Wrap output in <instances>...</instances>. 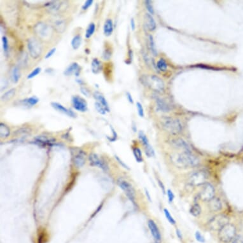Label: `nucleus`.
<instances>
[{"label": "nucleus", "instance_id": "1", "mask_svg": "<svg viewBox=\"0 0 243 243\" xmlns=\"http://www.w3.org/2000/svg\"><path fill=\"white\" fill-rule=\"evenodd\" d=\"M170 157L173 163L179 167L193 168L200 164L199 159L193 155L192 153L182 151Z\"/></svg>", "mask_w": 243, "mask_h": 243}, {"label": "nucleus", "instance_id": "2", "mask_svg": "<svg viewBox=\"0 0 243 243\" xmlns=\"http://www.w3.org/2000/svg\"><path fill=\"white\" fill-rule=\"evenodd\" d=\"M141 82L157 92H162L164 90L165 86L163 80L155 75L143 76L141 77Z\"/></svg>", "mask_w": 243, "mask_h": 243}, {"label": "nucleus", "instance_id": "3", "mask_svg": "<svg viewBox=\"0 0 243 243\" xmlns=\"http://www.w3.org/2000/svg\"><path fill=\"white\" fill-rule=\"evenodd\" d=\"M163 128L170 134L177 135L183 130V125L178 119L166 116L161 120Z\"/></svg>", "mask_w": 243, "mask_h": 243}, {"label": "nucleus", "instance_id": "4", "mask_svg": "<svg viewBox=\"0 0 243 243\" xmlns=\"http://www.w3.org/2000/svg\"><path fill=\"white\" fill-rule=\"evenodd\" d=\"M236 228L233 224L227 223L218 230L219 239L223 243H229L236 237Z\"/></svg>", "mask_w": 243, "mask_h": 243}, {"label": "nucleus", "instance_id": "5", "mask_svg": "<svg viewBox=\"0 0 243 243\" xmlns=\"http://www.w3.org/2000/svg\"><path fill=\"white\" fill-rule=\"evenodd\" d=\"M208 175L204 170H199L191 173L188 178V184L194 187L202 186L206 183Z\"/></svg>", "mask_w": 243, "mask_h": 243}, {"label": "nucleus", "instance_id": "6", "mask_svg": "<svg viewBox=\"0 0 243 243\" xmlns=\"http://www.w3.org/2000/svg\"><path fill=\"white\" fill-rule=\"evenodd\" d=\"M34 31L40 38L43 40H49L52 37L53 29L46 23L40 22L34 25Z\"/></svg>", "mask_w": 243, "mask_h": 243}, {"label": "nucleus", "instance_id": "7", "mask_svg": "<svg viewBox=\"0 0 243 243\" xmlns=\"http://www.w3.org/2000/svg\"><path fill=\"white\" fill-rule=\"evenodd\" d=\"M227 223H229V218L227 216L223 214H218L214 216L208 221L207 225L212 230H219Z\"/></svg>", "mask_w": 243, "mask_h": 243}, {"label": "nucleus", "instance_id": "8", "mask_svg": "<svg viewBox=\"0 0 243 243\" xmlns=\"http://www.w3.org/2000/svg\"><path fill=\"white\" fill-rule=\"evenodd\" d=\"M117 183L120 188L124 192L126 196L132 202L133 204L136 205V191H135L132 185L127 180L124 179L119 178L117 181Z\"/></svg>", "mask_w": 243, "mask_h": 243}, {"label": "nucleus", "instance_id": "9", "mask_svg": "<svg viewBox=\"0 0 243 243\" xmlns=\"http://www.w3.org/2000/svg\"><path fill=\"white\" fill-rule=\"evenodd\" d=\"M28 49L30 56L34 59H38L41 54L42 47L40 41L34 38L28 40Z\"/></svg>", "mask_w": 243, "mask_h": 243}, {"label": "nucleus", "instance_id": "10", "mask_svg": "<svg viewBox=\"0 0 243 243\" xmlns=\"http://www.w3.org/2000/svg\"><path fill=\"white\" fill-rule=\"evenodd\" d=\"M214 194L215 190L213 185L206 182L202 186V188L199 194V197L203 201L208 202L214 197Z\"/></svg>", "mask_w": 243, "mask_h": 243}, {"label": "nucleus", "instance_id": "11", "mask_svg": "<svg viewBox=\"0 0 243 243\" xmlns=\"http://www.w3.org/2000/svg\"><path fill=\"white\" fill-rule=\"evenodd\" d=\"M88 160L90 164L92 166H96L101 169L104 171L107 172L108 170V166L106 164V162L99 157L96 154H91L88 156Z\"/></svg>", "mask_w": 243, "mask_h": 243}, {"label": "nucleus", "instance_id": "12", "mask_svg": "<svg viewBox=\"0 0 243 243\" xmlns=\"http://www.w3.org/2000/svg\"><path fill=\"white\" fill-rule=\"evenodd\" d=\"M72 105L74 108L81 112H85L88 110V104L84 99L79 96H74L71 98Z\"/></svg>", "mask_w": 243, "mask_h": 243}, {"label": "nucleus", "instance_id": "13", "mask_svg": "<svg viewBox=\"0 0 243 243\" xmlns=\"http://www.w3.org/2000/svg\"><path fill=\"white\" fill-rule=\"evenodd\" d=\"M73 154V162L75 166L77 167H82L84 166L86 162L85 152L81 149H75Z\"/></svg>", "mask_w": 243, "mask_h": 243}, {"label": "nucleus", "instance_id": "14", "mask_svg": "<svg viewBox=\"0 0 243 243\" xmlns=\"http://www.w3.org/2000/svg\"><path fill=\"white\" fill-rule=\"evenodd\" d=\"M138 137H139V140L141 141V142L143 144L144 149H145V154L148 157L154 156V155H155L154 150L151 147V146L150 145L147 136H146V134L144 133L143 131H139L138 133Z\"/></svg>", "mask_w": 243, "mask_h": 243}, {"label": "nucleus", "instance_id": "15", "mask_svg": "<svg viewBox=\"0 0 243 243\" xmlns=\"http://www.w3.org/2000/svg\"><path fill=\"white\" fill-rule=\"evenodd\" d=\"M170 144H171V145L173 147H174L177 149L182 150L185 152L192 153L191 148H190V146L188 145V143L185 140H183L182 138L174 139L171 140V141H170Z\"/></svg>", "mask_w": 243, "mask_h": 243}, {"label": "nucleus", "instance_id": "16", "mask_svg": "<svg viewBox=\"0 0 243 243\" xmlns=\"http://www.w3.org/2000/svg\"><path fill=\"white\" fill-rule=\"evenodd\" d=\"M56 143V139L46 136H38L34 138V143L41 147L52 146Z\"/></svg>", "mask_w": 243, "mask_h": 243}, {"label": "nucleus", "instance_id": "17", "mask_svg": "<svg viewBox=\"0 0 243 243\" xmlns=\"http://www.w3.org/2000/svg\"><path fill=\"white\" fill-rule=\"evenodd\" d=\"M148 225L151 235L154 237L155 242L157 243H160V242L161 241V234L157 225L154 220H150L148 221Z\"/></svg>", "mask_w": 243, "mask_h": 243}, {"label": "nucleus", "instance_id": "18", "mask_svg": "<svg viewBox=\"0 0 243 243\" xmlns=\"http://www.w3.org/2000/svg\"><path fill=\"white\" fill-rule=\"evenodd\" d=\"M51 106L53 108H54L56 110H57L63 114H66L68 116H70V117H72V118L76 117V113L73 111H72L71 109L66 108L63 106L61 104H60L59 103L52 102Z\"/></svg>", "mask_w": 243, "mask_h": 243}, {"label": "nucleus", "instance_id": "19", "mask_svg": "<svg viewBox=\"0 0 243 243\" xmlns=\"http://www.w3.org/2000/svg\"><path fill=\"white\" fill-rule=\"evenodd\" d=\"M81 68L77 62H73L65 70L64 75L66 76L74 75L76 76H78L80 73Z\"/></svg>", "mask_w": 243, "mask_h": 243}, {"label": "nucleus", "instance_id": "20", "mask_svg": "<svg viewBox=\"0 0 243 243\" xmlns=\"http://www.w3.org/2000/svg\"><path fill=\"white\" fill-rule=\"evenodd\" d=\"M208 206L211 212H218L222 209V203L218 197H214L208 202Z\"/></svg>", "mask_w": 243, "mask_h": 243}, {"label": "nucleus", "instance_id": "21", "mask_svg": "<svg viewBox=\"0 0 243 243\" xmlns=\"http://www.w3.org/2000/svg\"><path fill=\"white\" fill-rule=\"evenodd\" d=\"M144 25L145 28L150 31H154L156 29L157 24L152 15L148 13L145 14L144 17Z\"/></svg>", "mask_w": 243, "mask_h": 243}, {"label": "nucleus", "instance_id": "22", "mask_svg": "<svg viewBox=\"0 0 243 243\" xmlns=\"http://www.w3.org/2000/svg\"><path fill=\"white\" fill-rule=\"evenodd\" d=\"M93 97L96 100L97 102H98L99 103H100L103 106H104L105 108V109L106 110L107 112H110V107L108 105V103L106 98L104 97V96L100 92L98 91H95L93 93Z\"/></svg>", "mask_w": 243, "mask_h": 243}, {"label": "nucleus", "instance_id": "23", "mask_svg": "<svg viewBox=\"0 0 243 243\" xmlns=\"http://www.w3.org/2000/svg\"><path fill=\"white\" fill-rule=\"evenodd\" d=\"M62 2L59 1H52L48 2L45 4V6L47 8L50 12L56 14L61 10V8L62 6Z\"/></svg>", "mask_w": 243, "mask_h": 243}, {"label": "nucleus", "instance_id": "24", "mask_svg": "<svg viewBox=\"0 0 243 243\" xmlns=\"http://www.w3.org/2000/svg\"><path fill=\"white\" fill-rule=\"evenodd\" d=\"M113 22L111 19H108L106 20L103 26V32L106 37H110L113 31Z\"/></svg>", "mask_w": 243, "mask_h": 243}, {"label": "nucleus", "instance_id": "25", "mask_svg": "<svg viewBox=\"0 0 243 243\" xmlns=\"http://www.w3.org/2000/svg\"><path fill=\"white\" fill-rule=\"evenodd\" d=\"M155 100L157 105V106L160 111L163 112H168L170 111V106L164 100H163V99L156 97Z\"/></svg>", "mask_w": 243, "mask_h": 243}, {"label": "nucleus", "instance_id": "26", "mask_svg": "<svg viewBox=\"0 0 243 243\" xmlns=\"http://www.w3.org/2000/svg\"><path fill=\"white\" fill-rule=\"evenodd\" d=\"M103 69V65L101 61L97 58L93 59L91 63V70L94 74L100 73Z\"/></svg>", "mask_w": 243, "mask_h": 243}, {"label": "nucleus", "instance_id": "27", "mask_svg": "<svg viewBox=\"0 0 243 243\" xmlns=\"http://www.w3.org/2000/svg\"><path fill=\"white\" fill-rule=\"evenodd\" d=\"M21 78V71L18 66H14L11 71V80L14 84L17 83Z\"/></svg>", "mask_w": 243, "mask_h": 243}, {"label": "nucleus", "instance_id": "28", "mask_svg": "<svg viewBox=\"0 0 243 243\" xmlns=\"http://www.w3.org/2000/svg\"><path fill=\"white\" fill-rule=\"evenodd\" d=\"M39 102V99L35 96L30 97L29 98L25 99L24 100H22L21 103L23 104V105L25 106H33L37 104Z\"/></svg>", "mask_w": 243, "mask_h": 243}, {"label": "nucleus", "instance_id": "29", "mask_svg": "<svg viewBox=\"0 0 243 243\" xmlns=\"http://www.w3.org/2000/svg\"><path fill=\"white\" fill-rule=\"evenodd\" d=\"M148 46L150 50L152 53V54L156 56L157 55V50L154 40V37L151 34H149L148 37Z\"/></svg>", "mask_w": 243, "mask_h": 243}, {"label": "nucleus", "instance_id": "30", "mask_svg": "<svg viewBox=\"0 0 243 243\" xmlns=\"http://www.w3.org/2000/svg\"><path fill=\"white\" fill-rule=\"evenodd\" d=\"M201 212H202L201 207L198 203H195L193 204L190 210V214L195 217H199V216L201 214Z\"/></svg>", "mask_w": 243, "mask_h": 243}, {"label": "nucleus", "instance_id": "31", "mask_svg": "<svg viewBox=\"0 0 243 243\" xmlns=\"http://www.w3.org/2000/svg\"><path fill=\"white\" fill-rule=\"evenodd\" d=\"M10 135V129L5 123H0V136L2 138H5Z\"/></svg>", "mask_w": 243, "mask_h": 243}, {"label": "nucleus", "instance_id": "32", "mask_svg": "<svg viewBox=\"0 0 243 243\" xmlns=\"http://www.w3.org/2000/svg\"><path fill=\"white\" fill-rule=\"evenodd\" d=\"M82 43V37L79 34H77L71 40V46L74 50H77L81 45Z\"/></svg>", "mask_w": 243, "mask_h": 243}, {"label": "nucleus", "instance_id": "33", "mask_svg": "<svg viewBox=\"0 0 243 243\" xmlns=\"http://www.w3.org/2000/svg\"><path fill=\"white\" fill-rule=\"evenodd\" d=\"M15 94V88H11L8 91L6 92L3 95H2L1 100L2 101H8L10 100L11 99Z\"/></svg>", "mask_w": 243, "mask_h": 243}, {"label": "nucleus", "instance_id": "34", "mask_svg": "<svg viewBox=\"0 0 243 243\" xmlns=\"http://www.w3.org/2000/svg\"><path fill=\"white\" fill-rule=\"evenodd\" d=\"M133 151V154L134 156L135 159L138 162V163H142L143 162V155H142V152L138 147H134L132 149Z\"/></svg>", "mask_w": 243, "mask_h": 243}, {"label": "nucleus", "instance_id": "35", "mask_svg": "<svg viewBox=\"0 0 243 243\" xmlns=\"http://www.w3.org/2000/svg\"><path fill=\"white\" fill-rule=\"evenodd\" d=\"M96 30V25L94 22H91L87 27L86 32H85V38H90L92 34L94 33Z\"/></svg>", "mask_w": 243, "mask_h": 243}, {"label": "nucleus", "instance_id": "36", "mask_svg": "<svg viewBox=\"0 0 243 243\" xmlns=\"http://www.w3.org/2000/svg\"><path fill=\"white\" fill-rule=\"evenodd\" d=\"M55 29L58 33H62L65 30V22L64 21L59 20L55 22L54 23Z\"/></svg>", "mask_w": 243, "mask_h": 243}, {"label": "nucleus", "instance_id": "37", "mask_svg": "<svg viewBox=\"0 0 243 243\" xmlns=\"http://www.w3.org/2000/svg\"><path fill=\"white\" fill-rule=\"evenodd\" d=\"M157 66V68L161 71H165L167 68V65L164 59H160L158 61Z\"/></svg>", "mask_w": 243, "mask_h": 243}, {"label": "nucleus", "instance_id": "38", "mask_svg": "<svg viewBox=\"0 0 243 243\" xmlns=\"http://www.w3.org/2000/svg\"><path fill=\"white\" fill-rule=\"evenodd\" d=\"M94 106H95V108L96 109L97 112L100 113L101 115H105L107 112L106 110L105 109V108L104 106H103L100 103H99L98 102H96L94 103Z\"/></svg>", "mask_w": 243, "mask_h": 243}, {"label": "nucleus", "instance_id": "39", "mask_svg": "<svg viewBox=\"0 0 243 243\" xmlns=\"http://www.w3.org/2000/svg\"><path fill=\"white\" fill-rule=\"evenodd\" d=\"M2 42H3V51L5 54L6 56L8 53V49H9V45H8V38H6V37L5 36H3L2 38Z\"/></svg>", "mask_w": 243, "mask_h": 243}, {"label": "nucleus", "instance_id": "40", "mask_svg": "<svg viewBox=\"0 0 243 243\" xmlns=\"http://www.w3.org/2000/svg\"><path fill=\"white\" fill-rule=\"evenodd\" d=\"M164 214H165L167 220L169 221V222L170 224H172V225H175V224H176V221H175V220L173 218V217H172L171 214H170V213H169V211L167 209H164Z\"/></svg>", "mask_w": 243, "mask_h": 243}, {"label": "nucleus", "instance_id": "41", "mask_svg": "<svg viewBox=\"0 0 243 243\" xmlns=\"http://www.w3.org/2000/svg\"><path fill=\"white\" fill-rule=\"evenodd\" d=\"M41 70V68H40V67L36 68L35 69H34L32 71V72H31V73H29V74L28 75V76H27V78H28V79H31V78H33L35 77V76H37L40 73Z\"/></svg>", "mask_w": 243, "mask_h": 243}, {"label": "nucleus", "instance_id": "42", "mask_svg": "<svg viewBox=\"0 0 243 243\" xmlns=\"http://www.w3.org/2000/svg\"><path fill=\"white\" fill-rule=\"evenodd\" d=\"M111 57H112V51L109 49H106L103 53V56H102L103 59L104 61H108L110 59Z\"/></svg>", "mask_w": 243, "mask_h": 243}, {"label": "nucleus", "instance_id": "43", "mask_svg": "<svg viewBox=\"0 0 243 243\" xmlns=\"http://www.w3.org/2000/svg\"><path fill=\"white\" fill-rule=\"evenodd\" d=\"M145 6H146L147 10L148 11L150 14H151V15L154 14V9L152 5V2L151 1H149V0H146V1L145 2Z\"/></svg>", "mask_w": 243, "mask_h": 243}, {"label": "nucleus", "instance_id": "44", "mask_svg": "<svg viewBox=\"0 0 243 243\" xmlns=\"http://www.w3.org/2000/svg\"><path fill=\"white\" fill-rule=\"evenodd\" d=\"M195 236L196 240H197L198 242H201V243H204V242H205V239H204V236L201 234L200 232L197 231V232H195Z\"/></svg>", "mask_w": 243, "mask_h": 243}, {"label": "nucleus", "instance_id": "45", "mask_svg": "<svg viewBox=\"0 0 243 243\" xmlns=\"http://www.w3.org/2000/svg\"><path fill=\"white\" fill-rule=\"evenodd\" d=\"M136 106H137L138 112L139 116L140 117H143L144 115L145 114H144V109H143V107L142 104L139 102H138L136 103Z\"/></svg>", "mask_w": 243, "mask_h": 243}, {"label": "nucleus", "instance_id": "46", "mask_svg": "<svg viewBox=\"0 0 243 243\" xmlns=\"http://www.w3.org/2000/svg\"><path fill=\"white\" fill-rule=\"evenodd\" d=\"M80 91H81V92L82 93V94H84L86 97H88L90 96V95H91V92H90V91L87 87H80Z\"/></svg>", "mask_w": 243, "mask_h": 243}, {"label": "nucleus", "instance_id": "47", "mask_svg": "<svg viewBox=\"0 0 243 243\" xmlns=\"http://www.w3.org/2000/svg\"><path fill=\"white\" fill-rule=\"evenodd\" d=\"M93 3V0H87L85 2V3L84 4V5L82 6V10H86L87 9L91 6Z\"/></svg>", "mask_w": 243, "mask_h": 243}, {"label": "nucleus", "instance_id": "48", "mask_svg": "<svg viewBox=\"0 0 243 243\" xmlns=\"http://www.w3.org/2000/svg\"><path fill=\"white\" fill-rule=\"evenodd\" d=\"M167 197H168V199H169V202H173V200H174V194H173V192L170 190V189H169V190H167Z\"/></svg>", "mask_w": 243, "mask_h": 243}, {"label": "nucleus", "instance_id": "49", "mask_svg": "<svg viewBox=\"0 0 243 243\" xmlns=\"http://www.w3.org/2000/svg\"><path fill=\"white\" fill-rule=\"evenodd\" d=\"M56 48H53V49H52L51 50H50L48 52V53L45 55V58L46 59L50 58V57H52L53 54H54V53L56 52Z\"/></svg>", "mask_w": 243, "mask_h": 243}, {"label": "nucleus", "instance_id": "50", "mask_svg": "<svg viewBox=\"0 0 243 243\" xmlns=\"http://www.w3.org/2000/svg\"><path fill=\"white\" fill-rule=\"evenodd\" d=\"M232 243H243V237L241 236H237L232 241Z\"/></svg>", "mask_w": 243, "mask_h": 243}, {"label": "nucleus", "instance_id": "51", "mask_svg": "<svg viewBox=\"0 0 243 243\" xmlns=\"http://www.w3.org/2000/svg\"><path fill=\"white\" fill-rule=\"evenodd\" d=\"M126 96H127V100H128L129 102L132 104L134 103V100H133V98H132L131 94L129 92H127V93H126Z\"/></svg>", "mask_w": 243, "mask_h": 243}, {"label": "nucleus", "instance_id": "52", "mask_svg": "<svg viewBox=\"0 0 243 243\" xmlns=\"http://www.w3.org/2000/svg\"><path fill=\"white\" fill-rule=\"evenodd\" d=\"M131 29L132 31H134L135 29V28H136V24H135V21H134V19H133V18H132V19H131Z\"/></svg>", "mask_w": 243, "mask_h": 243}, {"label": "nucleus", "instance_id": "53", "mask_svg": "<svg viewBox=\"0 0 243 243\" xmlns=\"http://www.w3.org/2000/svg\"><path fill=\"white\" fill-rule=\"evenodd\" d=\"M115 158L116 159V160H117L119 161V163L121 164V166H123V167H125V168H127V169H128V167L127 166V165H125V163H123V162H122V160H120V159H119L118 157H117V156H116V157H115Z\"/></svg>", "mask_w": 243, "mask_h": 243}, {"label": "nucleus", "instance_id": "54", "mask_svg": "<svg viewBox=\"0 0 243 243\" xmlns=\"http://www.w3.org/2000/svg\"><path fill=\"white\" fill-rule=\"evenodd\" d=\"M158 183H159V186H160V188L162 189V190H163V193L164 194H165V192H166V190H165V187H164V185H163V183H162L159 179H158Z\"/></svg>", "mask_w": 243, "mask_h": 243}, {"label": "nucleus", "instance_id": "55", "mask_svg": "<svg viewBox=\"0 0 243 243\" xmlns=\"http://www.w3.org/2000/svg\"><path fill=\"white\" fill-rule=\"evenodd\" d=\"M176 235H177V236H178L179 239H183V235H182V233L181 231L179 230V229H177V230H176Z\"/></svg>", "mask_w": 243, "mask_h": 243}, {"label": "nucleus", "instance_id": "56", "mask_svg": "<svg viewBox=\"0 0 243 243\" xmlns=\"http://www.w3.org/2000/svg\"><path fill=\"white\" fill-rule=\"evenodd\" d=\"M145 192H146V195L148 197V199L150 200V201H151V199H150V194H149V193H148V192L146 190H145Z\"/></svg>", "mask_w": 243, "mask_h": 243}, {"label": "nucleus", "instance_id": "57", "mask_svg": "<svg viewBox=\"0 0 243 243\" xmlns=\"http://www.w3.org/2000/svg\"><path fill=\"white\" fill-rule=\"evenodd\" d=\"M76 82H77L80 85H82V84H84V82H83L81 80H76Z\"/></svg>", "mask_w": 243, "mask_h": 243}, {"label": "nucleus", "instance_id": "58", "mask_svg": "<svg viewBox=\"0 0 243 243\" xmlns=\"http://www.w3.org/2000/svg\"><path fill=\"white\" fill-rule=\"evenodd\" d=\"M85 52L87 53H89V50L88 49H85Z\"/></svg>", "mask_w": 243, "mask_h": 243}, {"label": "nucleus", "instance_id": "59", "mask_svg": "<svg viewBox=\"0 0 243 243\" xmlns=\"http://www.w3.org/2000/svg\"><path fill=\"white\" fill-rule=\"evenodd\" d=\"M154 243H157V242H154Z\"/></svg>", "mask_w": 243, "mask_h": 243}]
</instances>
